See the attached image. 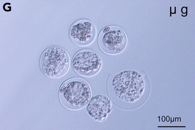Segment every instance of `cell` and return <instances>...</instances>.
Instances as JSON below:
<instances>
[{"label":"cell","instance_id":"obj_1","mask_svg":"<svg viewBox=\"0 0 195 130\" xmlns=\"http://www.w3.org/2000/svg\"><path fill=\"white\" fill-rule=\"evenodd\" d=\"M91 91L88 83L78 77L69 79L64 82L59 91V98L62 105L71 110H79L88 102Z\"/></svg>","mask_w":195,"mask_h":130},{"label":"cell","instance_id":"obj_2","mask_svg":"<svg viewBox=\"0 0 195 130\" xmlns=\"http://www.w3.org/2000/svg\"><path fill=\"white\" fill-rule=\"evenodd\" d=\"M143 82L136 73L132 71L121 72L109 80L108 88L121 101H133L137 99L143 88Z\"/></svg>","mask_w":195,"mask_h":130},{"label":"cell","instance_id":"obj_3","mask_svg":"<svg viewBox=\"0 0 195 130\" xmlns=\"http://www.w3.org/2000/svg\"><path fill=\"white\" fill-rule=\"evenodd\" d=\"M39 62L43 74L52 78L65 75L70 65V58L67 51L56 46L49 47L44 50L41 56Z\"/></svg>","mask_w":195,"mask_h":130},{"label":"cell","instance_id":"obj_4","mask_svg":"<svg viewBox=\"0 0 195 130\" xmlns=\"http://www.w3.org/2000/svg\"><path fill=\"white\" fill-rule=\"evenodd\" d=\"M100 47L105 53L115 55L121 52L127 43L126 35L120 27L110 25L104 28L98 37Z\"/></svg>","mask_w":195,"mask_h":130},{"label":"cell","instance_id":"obj_5","mask_svg":"<svg viewBox=\"0 0 195 130\" xmlns=\"http://www.w3.org/2000/svg\"><path fill=\"white\" fill-rule=\"evenodd\" d=\"M102 65L100 56L96 52L84 49L77 52L72 60L74 70L79 75L85 77L92 76L100 70Z\"/></svg>","mask_w":195,"mask_h":130},{"label":"cell","instance_id":"obj_6","mask_svg":"<svg viewBox=\"0 0 195 130\" xmlns=\"http://www.w3.org/2000/svg\"><path fill=\"white\" fill-rule=\"evenodd\" d=\"M69 35L71 40L74 44L79 46H86L90 44L95 38V27L89 20L78 19L71 26Z\"/></svg>","mask_w":195,"mask_h":130},{"label":"cell","instance_id":"obj_7","mask_svg":"<svg viewBox=\"0 0 195 130\" xmlns=\"http://www.w3.org/2000/svg\"><path fill=\"white\" fill-rule=\"evenodd\" d=\"M111 102L106 96L99 95L93 97L87 107L90 116L95 121H104L111 111Z\"/></svg>","mask_w":195,"mask_h":130},{"label":"cell","instance_id":"obj_8","mask_svg":"<svg viewBox=\"0 0 195 130\" xmlns=\"http://www.w3.org/2000/svg\"><path fill=\"white\" fill-rule=\"evenodd\" d=\"M184 10L183 9V8H182V10H181V11H182V13H183V14L185 13H186V8L185 7H184Z\"/></svg>","mask_w":195,"mask_h":130}]
</instances>
